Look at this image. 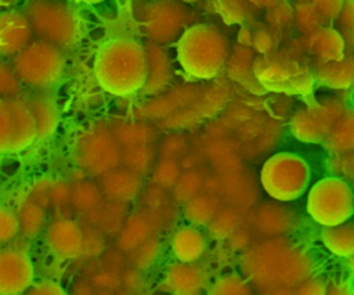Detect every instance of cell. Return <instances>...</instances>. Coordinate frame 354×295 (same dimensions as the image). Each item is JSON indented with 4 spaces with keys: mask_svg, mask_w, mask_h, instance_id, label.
<instances>
[{
    "mask_svg": "<svg viewBox=\"0 0 354 295\" xmlns=\"http://www.w3.org/2000/svg\"><path fill=\"white\" fill-rule=\"evenodd\" d=\"M216 213V202L205 195H195L185 205V216L194 224H209Z\"/></svg>",
    "mask_w": 354,
    "mask_h": 295,
    "instance_id": "obj_31",
    "label": "cell"
},
{
    "mask_svg": "<svg viewBox=\"0 0 354 295\" xmlns=\"http://www.w3.org/2000/svg\"><path fill=\"white\" fill-rule=\"evenodd\" d=\"M19 219V230L25 235H35L37 234L46 219V209L36 202H33L30 198H28L19 208L18 212Z\"/></svg>",
    "mask_w": 354,
    "mask_h": 295,
    "instance_id": "obj_30",
    "label": "cell"
},
{
    "mask_svg": "<svg viewBox=\"0 0 354 295\" xmlns=\"http://www.w3.org/2000/svg\"><path fill=\"white\" fill-rule=\"evenodd\" d=\"M151 161H152V152L147 147V144L129 145L126 147L124 151H122L120 162H123L127 169L138 175L145 172L149 168Z\"/></svg>",
    "mask_w": 354,
    "mask_h": 295,
    "instance_id": "obj_35",
    "label": "cell"
},
{
    "mask_svg": "<svg viewBox=\"0 0 354 295\" xmlns=\"http://www.w3.org/2000/svg\"><path fill=\"white\" fill-rule=\"evenodd\" d=\"M75 1L86 3V4H95V3H101V1H104V0H75Z\"/></svg>",
    "mask_w": 354,
    "mask_h": 295,
    "instance_id": "obj_50",
    "label": "cell"
},
{
    "mask_svg": "<svg viewBox=\"0 0 354 295\" xmlns=\"http://www.w3.org/2000/svg\"><path fill=\"white\" fill-rule=\"evenodd\" d=\"M149 224L145 222V219L133 216L126 222L124 226H122L118 245L120 249L131 252L149 238Z\"/></svg>",
    "mask_w": 354,
    "mask_h": 295,
    "instance_id": "obj_28",
    "label": "cell"
},
{
    "mask_svg": "<svg viewBox=\"0 0 354 295\" xmlns=\"http://www.w3.org/2000/svg\"><path fill=\"white\" fill-rule=\"evenodd\" d=\"M35 270L30 258L22 249H0V294L25 292L33 283Z\"/></svg>",
    "mask_w": 354,
    "mask_h": 295,
    "instance_id": "obj_12",
    "label": "cell"
},
{
    "mask_svg": "<svg viewBox=\"0 0 354 295\" xmlns=\"http://www.w3.org/2000/svg\"><path fill=\"white\" fill-rule=\"evenodd\" d=\"M122 204L111 199L101 201L93 211L86 213L88 223L102 233L112 234L120 231L124 215Z\"/></svg>",
    "mask_w": 354,
    "mask_h": 295,
    "instance_id": "obj_26",
    "label": "cell"
},
{
    "mask_svg": "<svg viewBox=\"0 0 354 295\" xmlns=\"http://www.w3.org/2000/svg\"><path fill=\"white\" fill-rule=\"evenodd\" d=\"M205 249V237L195 227H181L173 234L171 251L180 262L194 263L203 255Z\"/></svg>",
    "mask_w": 354,
    "mask_h": 295,
    "instance_id": "obj_21",
    "label": "cell"
},
{
    "mask_svg": "<svg viewBox=\"0 0 354 295\" xmlns=\"http://www.w3.org/2000/svg\"><path fill=\"white\" fill-rule=\"evenodd\" d=\"M253 72L260 84L281 91H306L314 82L313 71L290 51L260 54L254 60Z\"/></svg>",
    "mask_w": 354,
    "mask_h": 295,
    "instance_id": "obj_5",
    "label": "cell"
},
{
    "mask_svg": "<svg viewBox=\"0 0 354 295\" xmlns=\"http://www.w3.org/2000/svg\"><path fill=\"white\" fill-rule=\"evenodd\" d=\"M7 101L11 109L14 126V140L11 152H17L26 148L36 138L35 120L30 108L25 100H21L18 97H8Z\"/></svg>",
    "mask_w": 354,
    "mask_h": 295,
    "instance_id": "obj_19",
    "label": "cell"
},
{
    "mask_svg": "<svg viewBox=\"0 0 354 295\" xmlns=\"http://www.w3.org/2000/svg\"><path fill=\"white\" fill-rule=\"evenodd\" d=\"M75 157L77 163L88 173L104 175L119 165L122 151L109 129L95 126L77 138Z\"/></svg>",
    "mask_w": 354,
    "mask_h": 295,
    "instance_id": "obj_8",
    "label": "cell"
},
{
    "mask_svg": "<svg viewBox=\"0 0 354 295\" xmlns=\"http://www.w3.org/2000/svg\"><path fill=\"white\" fill-rule=\"evenodd\" d=\"M33 30L24 12H0V55H15L32 39Z\"/></svg>",
    "mask_w": 354,
    "mask_h": 295,
    "instance_id": "obj_15",
    "label": "cell"
},
{
    "mask_svg": "<svg viewBox=\"0 0 354 295\" xmlns=\"http://www.w3.org/2000/svg\"><path fill=\"white\" fill-rule=\"evenodd\" d=\"M322 25H325L322 18L308 1L301 0L293 6V26L301 35L313 32Z\"/></svg>",
    "mask_w": 354,
    "mask_h": 295,
    "instance_id": "obj_33",
    "label": "cell"
},
{
    "mask_svg": "<svg viewBox=\"0 0 354 295\" xmlns=\"http://www.w3.org/2000/svg\"><path fill=\"white\" fill-rule=\"evenodd\" d=\"M71 201V187L62 181H48V206H62Z\"/></svg>",
    "mask_w": 354,
    "mask_h": 295,
    "instance_id": "obj_45",
    "label": "cell"
},
{
    "mask_svg": "<svg viewBox=\"0 0 354 295\" xmlns=\"http://www.w3.org/2000/svg\"><path fill=\"white\" fill-rule=\"evenodd\" d=\"M65 58L59 47L41 39L29 42L14 55L12 68L21 82L37 87L48 89L61 78Z\"/></svg>",
    "mask_w": 354,
    "mask_h": 295,
    "instance_id": "obj_4",
    "label": "cell"
},
{
    "mask_svg": "<svg viewBox=\"0 0 354 295\" xmlns=\"http://www.w3.org/2000/svg\"><path fill=\"white\" fill-rule=\"evenodd\" d=\"M330 154L354 151V108H346L322 141Z\"/></svg>",
    "mask_w": 354,
    "mask_h": 295,
    "instance_id": "obj_22",
    "label": "cell"
},
{
    "mask_svg": "<svg viewBox=\"0 0 354 295\" xmlns=\"http://www.w3.org/2000/svg\"><path fill=\"white\" fill-rule=\"evenodd\" d=\"M347 266L350 267V270L354 271V253L347 258Z\"/></svg>",
    "mask_w": 354,
    "mask_h": 295,
    "instance_id": "obj_49",
    "label": "cell"
},
{
    "mask_svg": "<svg viewBox=\"0 0 354 295\" xmlns=\"http://www.w3.org/2000/svg\"><path fill=\"white\" fill-rule=\"evenodd\" d=\"M25 101L33 115L36 138L50 137L58 123V112L53 98L47 96H33Z\"/></svg>",
    "mask_w": 354,
    "mask_h": 295,
    "instance_id": "obj_23",
    "label": "cell"
},
{
    "mask_svg": "<svg viewBox=\"0 0 354 295\" xmlns=\"http://www.w3.org/2000/svg\"><path fill=\"white\" fill-rule=\"evenodd\" d=\"M314 82L330 89H348L354 80V58L346 53L339 60L315 64L313 69Z\"/></svg>",
    "mask_w": 354,
    "mask_h": 295,
    "instance_id": "obj_16",
    "label": "cell"
},
{
    "mask_svg": "<svg viewBox=\"0 0 354 295\" xmlns=\"http://www.w3.org/2000/svg\"><path fill=\"white\" fill-rule=\"evenodd\" d=\"M181 1H196V0H181Z\"/></svg>",
    "mask_w": 354,
    "mask_h": 295,
    "instance_id": "obj_52",
    "label": "cell"
},
{
    "mask_svg": "<svg viewBox=\"0 0 354 295\" xmlns=\"http://www.w3.org/2000/svg\"><path fill=\"white\" fill-rule=\"evenodd\" d=\"M300 50L315 64L339 60L347 51L340 33L328 25H322L313 32L303 35L300 39Z\"/></svg>",
    "mask_w": 354,
    "mask_h": 295,
    "instance_id": "obj_13",
    "label": "cell"
},
{
    "mask_svg": "<svg viewBox=\"0 0 354 295\" xmlns=\"http://www.w3.org/2000/svg\"><path fill=\"white\" fill-rule=\"evenodd\" d=\"M266 12L267 26L274 32L288 30L293 26V7L286 1H279L275 6L270 7Z\"/></svg>",
    "mask_w": 354,
    "mask_h": 295,
    "instance_id": "obj_34",
    "label": "cell"
},
{
    "mask_svg": "<svg viewBox=\"0 0 354 295\" xmlns=\"http://www.w3.org/2000/svg\"><path fill=\"white\" fill-rule=\"evenodd\" d=\"M187 19L185 8L177 0H155L144 7L141 26L151 42L167 44L180 37Z\"/></svg>",
    "mask_w": 354,
    "mask_h": 295,
    "instance_id": "obj_10",
    "label": "cell"
},
{
    "mask_svg": "<svg viewBox=\"0 0 354 295\" xmlns=\"http://www.w3.org/2000/svg\"><path fill=\"white\" fill-rule=\"evenodd\" d=\"M283 0H216L217 10L230 24H249L261 11Z\"/></svg>",
    "mask_w": 354,
    "mask_h": 295,
    "instance_id": "obj_20",
    "label": "cell"
},
{
    "mask_svg": "<svg viewBox=\"0 0 354 295\" xmlns=\"http://www.w3.org/2000/svg\"><path fill=\"white\" fill-rule=\"evenodd\" d=\"M310 180L307 162L290 152H279L268 158L260 172V181L266 193L278 201L299 198Z\"/></svg>",
    "mask_w": 354,
    "mask_h": 295,
    "instance_id": "obj_6",
    "label": "cell"
},
{
    "mask_svg": "<svg viewBox=\"0 0 354 295\" xmlns=\"http://www.w3.org/2000/svg\"><path fill=\"white\" fill-rule=\"evenodd\" d=\"M210 231L213 235L217 237H227L235 230V216L227 212L220 215H214V217L209 222Z\"/></svg>",
    "mask_w": 354,
    "mask_h": 295,
    "instance_id": "obj_44",
    "label": "cell"
},
{
    "mask_svg": "<svg viewBox=\"0 0 354 295\" xmlns=\"http://www.w3.org/2000/svg\"><path fill=\"white\" fill-rule=\"evenodd\" d=\"M100 86L115 96H129L142 90L148 78V60L144 44L129 37L104 43L94 61Z\"/></svg>",
    "mask_w": 354,
    "mask_h": 295,
    "instance_id": "obj_1",
    "label": "cell"
},
{
    "mask_svg": "<svg viewBox=\"0 0 354 295\" xmlns=\"http://www.w3.org/2000/svg\"><path fill=\"white\" fill-rule=\"evenodd\" d=\"M101 191L106 197V199L116 202H126L133 199L141 187V180L138 173L124 169L116 170L112 169L104 175H101Z\"/></svg>",
    "mask_w": 354,
    "mask_h": 295,
    "instance_id": "obj_17",
    "label": "cell"
},
{
    "mask_svg": "<svg viewBox=\"0 0 354 295\" xmlns=\"http://www.w3.org/2000/svg\"><path fill=\"white\" fill-rule=\"evenodd\" d=\"M50 249L62 259L83 255V229L71 219H58L47 230Z\"/></svg>",
    "mask_w": 354,
    "mask_h": 295,
    "instance_id": "obj_14",
    "label": "cell"
},
{
    "mask_svg": "<svg viewBox=\"0 0 354 295\" xmlns=\"http://www.w3.org/2000/svg\"><path fill=\"white\" fill-rule=\"evenodd\" d=\"M344 109L339 100H325L301 109L290 122L292 134L304 143H322Z\"/></svg>",
    "mask_w": 354,
    "mask_h": 295,
    "instance_id": "obj_11",
    "label": "cell"
},
{
    "mask_svg": "<svg viewBox=\"0 0 354 295\" xmlns=\"http://www.w3.org/2000/svg\"><path fill=\"white\" fill-rule=\"evenodd\" d=\"M148 60V78L142 90L145 93H158L165 89L171 76V61L162 44L148 40L145 44Z\"/></svg>",
    "mask_w": 354,
    "mask_h": 295,
    "instance_id": "obj_18",
    "label": "cell"
},
{
    "mask_svg": "<svg viewBox=\"0 0 354 295\" xmlns=\"http://www.w3.org/2000/svg\"><path fill=\"white\" fill-rule=\"evenodd\" d=\"M24 14L33 33L59 48L73 46L80 37V18L62 0H28Z\"/></svg>",
    "mask_w": 354,
    "mask_h": 295,
    "instance_id": "obj_3",
    "label": "cell"
},
{
    "mask_svg": "<svg viewBox=\"0 0 354 295\" xmlns=\"http://www.w3.org/2000/svg\"><path fill=\"white\" fill-rule=\"evenodd\" d=\"M353 54V58H354V48L350 51ZM351 89H354V80H353V84H351Z\"/></svg>",
    "mask_w": 354,
    "mask_h": 295,
    "instance_id": "obj_51",
    "label": "cell"
},
{
    "mask_svg": "<svg viewBox=\"0 0 354 295\" xmlns=\"http://www.w3.org/2000/svg\"><path fill=\"white\" fill-rule=\"evenodd\" d=\"M21 90V79L11 65L0 61V97H17Z\"/></svg>",
    "mask_w": 354,
    "mask_h": 295,
    "instance_id": "obj_38",
    "label": "cell"
},
{
    "mask_svg": "<svg viewBox=\"0 0 354 295\" xmlns=\"http://www.w3.org/2000/svg\"><path fill=\"white\" fill-rule=\"evenodd\" d=\"M83 229V253L97 255L104 248L102 231H100L93 224L82 227Z\"/></svg>",
    "mask_w": 354,
    "mask_h": 295,
    "instance_id": "obj_42",
    "label": "cell"
},
{
    "mask_svg": "<svg viewBox=\"0 0 354 295\" xmlns=\"http://www.w3.org/2000/svg\"><path fill=\"white\" fill-rule=\"evenodd\" d=\"M306 1H308L317 10V12L319 14L325 25L333 22L343 3V0H306Z\"/></svg>",
    "mask_w": 354,
    "mask_h": 295,
    "instance_id": "obj_43",
    "label": "cell"
},
{
    "mask_svg": "<svg viewBox=\"0 0 354 295\" xmlns=\"http://www.w3.org/2000/svg\"><path fill=\"white\" fill-rule=\"evenodd\" d=\"M113 136L119 144H123L126 147L129 145H137V144H147L149 137V130L137 123H127L122 125L118 129H115Z\"/></svg>",
    "mask_w": 354,
    "mask_h": 295,
    "instance_id": "obj_36",
    "label": "cell"
},
{
    "mask_svg": "<svg viewBox=\"0 0 354 295\" xmlns=\"http://www.w3.org/2000/svg\"><path fill=\"white\" fill-rule=\"evenodd\" d=\"M256 51L249 47L239 43V46H235L234 50H230L228 60L225 64V71L228 72L230 78H232L236 82H245L254 76L253 65L256 60Z\"/></svg>",
    "mask_w": 354,
    "mask_h": 295,
    "instance_id": "obj_27",
    "label": "cell"
},
{
    "mask_svg": "<svg viewBox=\"0 0 354 295\" xmlns=\"http://www.w3.org/2000/svg\"><path fill=\"white\" fill-rule=\"evenodd\" d=\"M210 294H220V295H225V294H249L250 288L246 284V281H243L239 276H225L218 278L212 288L209 289Z\"/></svg>",
    "mask_w": 354,
    "mask_h": 295,
    "instance_id": "obj_40",
    "label": "cell"
},
{
    "mask_svg": "<svg viewBox=\"0 0 354 295\" xmlns=\"http://www.w3.org/2000/svg\"><path fill=\"white\" fill-rule=\"evenodd\" d=\"M64 292L61 285L54 281H41L29 289V294L33 295H62Z\"/></svg>",
    "mask_w": 354,
    "mask_h": 295,
    "instance_id": "obj_47",
    "label": "cell"
},
{
    "mask_svg": "<svg viewBox=\"0 0 354 295\" xmlns=\"http://www.w3.org/2000/svg\"><path fill=\"white\" fill-rule=\"evenodd\" d=\"M321 238L325 247L335 255L348 258L354 253V220L324 226Z\"/></svg>",
    "mask_w": 354,
    "mask_h": 295,
    "instance_id": "obj_25",
    "label": "cell"
},
{
    "mask_svg": "<svg viewBox=\"0 0 354 295\" xmlns=\"http://www.w3.org/2000/svg\"><path fill=\"white\" fill-rule=\"evenodd\" d=\"M228 54L227 36L213 25H191L177 39L178 64L198 79H213L225 71Z\"/></svg>",
    "mask_w": 354,
    "mask_h": 295,
    "instance_id": "obj_2",
    "label": "cell"
},
{
    "mask_svg": "<svg viewBox=\"0 0 354 295\" xmlns=\"http://www.w3.org/2000/svg\"><path fill=\"white\" fill-rule=\"evenodd\" d=\"M19 231L18 213L7 206H0V244L11 241Z\"/></svg>",
    "mask_w": 354,
    "mask_h": 295,
    "instance_id": "obj_39",
    "label": "cell"
},
{
    "mask_svg": "<svg viewBox=\"0 0 354 295\" xmlns=\"http://www.w3.org/2000/svg\"><path fill=\"white\" fill-rule=\"evenodd\" d=\"M18 0H0V7H10L15 4Z\"/></svg>",
    "mask_w": 354,
    "mask_h": 295,
    "instance_id": "obj_48",
    "label": "cell"
},
{
    "mask_svg": "<svg viewBox=\"0 0 354 295\" xmlns=\"http://www.w3.org/2000/svg\"><path fill=\"white\" fill-rule=\"evenodd\" d=\"M248 263L254 280L288 285V283L303 280L306 260L295 249L272 247L259 249Z\"/></svg>",
    "mask_w": 354,
    "mask_h": 295,
    "instance_id": "obj_9",
    "label": "cell"
},
{
    "mask_svg": "<svg viewBox=\"0 0 354 295\" xmlns=\"http://www.w3.org/2000/svg\"><path fill=\"white\" fill-rule=\"evenodd\" d=\"M88 283L91 288H98L100 291H104V289H113L118 285L119 280L111 269H105L101 271H95L91 276Z\"/></svg>",
    "mask_w": 354,
    "mask_h": 295,
    "instance_id": "obj_46",
    "label": "cell"
},
{
    "mask_svg": "<svg viewBox=\"0 0 354 295\" xmlns=\"http://www.w3.org/2000/svg\"><path fill=\"white\" fill-rule=\"evenodd\" d=\"M333 24L344 42L346 51H351L354 48V0H343Z\"/></svg>",
    "mask_w": 354,
    "mask_h": 295,
    "instance_id": "obj_32",
    "label": "cell"
},
{
    "mask_svg": "<svg viewBox=\"0 0 354 295\" xmlns=\"http://www.w3.org/2000/svg\"><path fill=\"white\" fill-rule=\"evenodd\" d=\"M332 155L330 169L337 175V177L354 180V151Z\"/></svg>",
    "mask_w": 354,
    "mask_h": 295,
    "instance_id": "obj_41",
    "label": "cell"
},
{
    "mask_svg": "<svg viewBox=\"0 0 354 295\" xmlns=\"http://www.w3.org/2000/svg\"><path fill=\"white\" fill-rule=\"evenodd\" d=\"M102 201V191L90 181H79L71 187V202L84 213L93 211Z\"/></svg>",
    "mask_w": 354,
    "mask_h": 295,
    "instance_id": "obj_29",
    "label": "cell"
},
{
    "mask_svg": "<svg viewBox=\"0 0 354 295\" xmlns=\"http://www.w3.org/2000/svg\"><path fill=\"white\" fill-rule=\"evenodd\" d=\"M165 283L171 292L195 294L199 292L203 285V276L192 263L180 262L169 269Z\"/></svg>",
    "mask_w": 354,
    "mask_h": 295,
    "instance_id": "obj_24",
    "label": "cell"
},
{
    "mask_svg": "<svg viewBox=\"0 0 354 295\" xmlns=\"http://www.w3.org/2000/svg\"><path fill=\"white\" fill-rule=\"evenodd\" d=\"M307 212L322 226L350 219L354 213V194L348 183L337 176L317 181L307 197Z\"/></svg>",
    "mask_w": 354,
    "mask_h": 295,
    "instance_id": "obj_7",
    "label": "cell"
},
{
    "mask_svg": "<svg viewBox=\"0 0 354 295\" xmlns=\"http://www.w3.org/2000/svg\"><path fill=\"white\" fill-rule=\"evenodd\" d=\"M14 140L12 115L7 98L0 97V154L11 152Z\"/></svg>",
    "mask_w": 354,
    "mask_h": 295,
    "instance_id": "obj_37",
    "label": "cell"
}]
</instances>
